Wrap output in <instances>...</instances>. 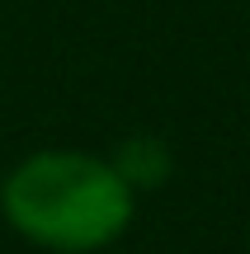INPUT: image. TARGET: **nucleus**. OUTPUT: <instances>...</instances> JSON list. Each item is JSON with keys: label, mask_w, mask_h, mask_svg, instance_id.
Returning a JSON list of instances; mask_svg holds the SVG:
<instances>
[{"label": "nucleus", "mask_w": 250, "mask_h": 254, "mask_svg": "<svg viewBox=\"0 0 250 254\" xmlns=\"http://www.w3.org/2000/svg\"><path fill=\"white\" fill-rule=\"evenodd\" d=\"M137 193L118 179L109 155L33 151L0 184V217L14 236L52 254H99L132 226Z\"/></svg>", "instance_id": "f257e3e1"}, {"label": "nucleus", "mask_w": 250, "mask_h": 254, "mask_svg": "<svg viewBox=\"0 0 250 254\" xmlns=\"http://www.w3.org/2000/svg\"><path fill=\"white\" fill-rule=\"evenodd\" d=\"M109 165L118 170V179L128 184L132 193H147V189H161V184L170 179V170H175V155H170V146L161 141V136H128V141H118V151L109 155Z\"/></svg>", "instance_id": "f03ea898"}]
</instances>
